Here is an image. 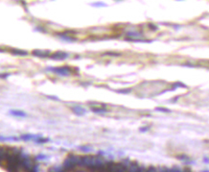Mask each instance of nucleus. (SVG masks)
Here are the masks:
<instances>
[{
    "instance_id": "nucleus-15",
    "label": "nucleus",
    "mask_w": 209,
    "mask_h": 172,
    "mask_svg": "<svg viewBox=\"0 0 209 172\" xmlns=\"http://www.w3.org/2000/svg\"><path fill=\"white\" fill-rule=\"evenodd\" d=\"M47 156H44V155H38V157H37V159L38 160H44V159H47Z\"/></svg>"
},
{
    "instance_id": "nucleus-6",
    "label": "nucleus",
    "mask_w": 209,
    "mask_h": 172,
    "mask_svg": "<svg viewBox=\"0 0 209 172\" xmlns=\"http://www.w3.org/2000/svg\"><path fill=\"white\" fill-rule=\"evenodd\" d=\"M33 55L38 58H46V57H50V51H43V50H34Z\"/></svg>"
},
{
    "instance_id": "nucleus-14",
    "label": "nucleus",
    "mask_w": 209,
    "mask_h": 172,
    "mask_svg": "<svg viewBox=\"0 0 209 172\" xmlns=\"http://www.w3.org/2000/svg\"><path fill=\"white\" fill-rule=\"evenodd\" d=\"M156 111H157V112H162V113H171V110L166 109V108H161V107L156 108Z\"/></svg>"
},
{
    "instance_id": "nucleus-8",
    "label": "nucleus",
    "mask_w": 209,
    "mask_h": 172,
    "mask_svg": "<svg viewBox=\"0 0 209 172\" xmlns=\"http://www.w3.org/2000/svg\"><path fill=\"white\" fill-rule=\"evenodd\" d=\"M39 135H33V134H27V135H22L20 136V140L28 141V140H35Z\"/></svg>"
},
{
    "instance_id": "nucleus-13",
    "label": "nucleus",
    "mask_w": 209,
    "mask_h": 172,
    "mask_svg": "<svg viewBox=\"0 0 209 172\" xmlns=\"http://www.w3.org/2000/svg\"><path fill=\"white\" fill-rule=\"evenodd\" d=\"M79 149L82 150V151H83V152H87V153H88V152H91V151L93 150L92 147H89V146H87V145H86V146H80Z\"/></svg>"
},
{
    "instance_id": "nucleus-18",
    "label": "nucleus",
    "mask_w": 209,
    "mask_h": 172,
    "mask_svg": "<svg viewBox=\"0 0 209 172\" xmlns=\"http://www.w3.org/2000/svg\"><path fill=\"white\" fill-rule=\"evenodd\" d=\"M47 97H48V98H52L53 100H59V98H58V97H56V96H50V95H48Z\"/></svg>"
},
{
    "instance_id": "nucleus-10",
    "label": "nucleus",
    "mask_w": 209,
    "mask_h": 172,
    "mask_svg": "<svg viewBox=\"0 0 209 172\" xmlns=\"http://www.w3.org/2000/svg\"><path fill=\"white\" fill-rule=\"evenodd\" d=\"M11 53L13 55H16V56H27L28 52L24 50H19V49H12Z\"/></svg>"
},
{
    "instance_id": "nucleus-16",
    "label": "nucleus",
    "mask_w": 209,
    "mask_h": 172,
    "mask_svg": "<svg viewBox=\"0 0 209 172\" xmlns=\"http://www.w3.org/2000/svg\"><path fill=\"white\" fill-rule=\"evenodd\" d=\"M118 93H129L130 92V89H124V91H117Z\"/></svg>"
},
{
    "instance_id": "nucleus-17",
    "label": "nucleus",
    "mask_w": 209,
    "mask_h": 172,
    "mask_svg": "<svg viewBox=\"0 0 209 172\" xmlns=\"http://www.w3.org/2000/svg\"><path fill=\"white\" fill-rule=\"evenodd\" d=\"M148 130H149V127H143V128H140V132H147Z\"/></svg>"
},
{
    "instance_id": "nucleus-12",
    "label": "nucleus",
    "mask_w": 209,
    "mask_h": 172,
    "mask_svg": "<svg viewBox=\"0 0 209 172\" xmlns=\"http://www.w3.org/2000/svg\"><path fill=\"white\" fill-rule=\"evenodd\" d=\"M59 37H60L61 39L66 40V42H74V40L76 39L73 38V37H69V36H66V35H59Z\"/></svg>"
},
{
    "instance_id": "nucleus-9",
    "label": "nucleus",
    "mask_w": 209,
    "mask_h": 172,
    "mask_svg": "<svg viewBox=\"0 0 209 172\" xmlns=\"http://www.w3.org/2000/svg\"><path fill=\"white\" fill-rule=\"evenodd\" d=\"M10 114L13 116H18V118H26L27 116L26 113H24L22 111H19V110H11Z\"/></svg>"
},
{
    "instance_id": "nucleus-1",
    "label": "nucleus",
    "mask_w": 209,
    "mask_h": 172,
    "mask_svg": "<svg viewBox=\"0 0 209 172\" xmlns=\"http://www.w3.org/2000/svg\"><path fill=\"white\" fill-rule=\"evenodd\" d=\"M79 166L89 167V168H102L106 166V163H105V161L102 158H99V157L85 156V157H80Z\"/></svg>"
},
{
    "instance_id": "nucleus-4",
    "label": "nucleus",
    "mask_w": 209,
    "mask_h": 172,
    "mask_svg": "<svg viewBox=\"0 0 209 172\" xmlns=\"http://www.w3.org/2000/svg\"><path fill=\"white\" fill-rule=\"evenodd\" d=\"M90 110H91V112L94 114H107L108 113V110L105 107V105L101 104L99 107L98 106H91L90 107Z\"/></svg>"
},
{
    "instance_id": "nucleus-19",
    "label": "nucleus",
    "mask_w": 209,
    "mask_h": 172,
    "mask_svg": "<svg viewBox=\"0 0 209 172\" xmlns=\"http://www.w3.org/2000/svg\"><path fill=\"white\" fill-rule=\"evenodd\" d=\"M92 5H94V6H106V4H104V3H93Z\"/></svg>"
},
{
    "instance_id": "nucleus-11",
    "label": "nucleus",
    "mask_w": 209,
    "mask_h": 172,
    "mask_svg": "<svg viewBox=\"0 0 209 172\" xmlns=\"http://www.w3.org/2000/svg\"><path fill=\"white\" fill-rule=\"evenodd\" d=\"M7 154H8V151H5L4 148L0 147V163H1L4 160H6Z\"/></svg>"
},
{
    "instance_id": "nucleus-5",
    "label": "nucleus",
    "mask_w": 209,
    "mask_h": 172,
    "mask_svg": "<svg viewBox=\"0 0 209 172\" xmlns=\"http://www.w3.org/2000/svg\"><path fill=\"white\" fill-rule=\"evenodd\" d=\"M69 56V54L66 52H55L52 55H50V58L53 60H58V61H61L64 60Z\"/></svg>"
},
{
    "instance_id": "nucleus-2",
    "label": "nucleus",
    "mask_w": 209,
    "mask_h": 172,
    "mask_svg": "<svg viewBox=\"0 0 209 172\" xmlns=\"http://www.w3.org/2000/svg\"><path fill=\"white\" fill-rule=\"evenodd\" d=\"M53 73H56L60 75V76H62V77H68L70 76L71 73H72V70L70 67L68 66H61V67H48V69Z\"/></svg>"
},
{
    "instance_id": "nucleus-7",
    "label": "nucleus",
    "mask_w": 209,
    "mask_h": 172,
    "mask_svg": "<svg viewBox=\"0 0 209 172\" xmlns=\"http://www.w3.org/2000/svg\"><path fill=\"white\" fill-rule=\"evenodd\" d=\"M71 110L73 111V113L75 114H77V115H83V114L86 113V109H83L81 106H74V107L71 108Z\"/></svg>"
},
{
    "instance_id": "nucleus-3",
    "label": "nucleus",
    "mask_w": 209,
    "mask_h": 172,
    "mask_svg": "<svg viewBox=\"0 0 209 172\" xmlns=\"http://www.w3.org/2000/svg\"><path fill=\"white\" fill-rule=\"evenodd\" d=\"M79 159H80L79 156L69 155L64 163V166L66 168H73L79 164Z\"/></svg>"
},
{
    "instance_id": "nucleus-20",
    "label": "nucleus",
    "mask_w": 209,
    "mask_h": 172,
    "mask_svg": "<svg viewBox=\"0 0 209 172\" xmlns=\"http://www.w3.org/2000/svg\"><path fill=\"white\" fill-rule=\"evenodd\" d=\"M10 74H0V77L1 78H7Z\"/></svg>"
}]
</instances>
